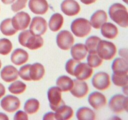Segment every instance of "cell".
<instances>
[{
    "label": "cell",
    "instance_id": "e575fe53",
    "mask_svg": "<svg viewBox=\"0 0 128 120\" xmlns=\"http://www.w3.org/2000/svg\"><path fill=\"white\" fill-rule=\"evenodd\" d=\"M30 66H31V64L24 65L22 67L20 68V71H19L18 72L19 76L21 77V79H22V80H24V81H31L30 77V74H29Z\"/></svg>",
    "mask_w": 128,
    "mask_h": 120
},
{
    "label": "cell",
    "instance_id": "52a82bcc",
    "mask_svg": "<svg viewBox=\"0 0 128 120\" xmlns=\"http://www.w3.org/2000/svg\"><path fill=\"white\" fill-rule=\"evenodd\" d=\"M74 42V38L71 32L67 30L60 31L56 37V43L60 49L67 51L71 49Z\"/></svg>",
    "mask_w": 128,
    "mask_h": 120
},
{
    "label": "cell",
    "instance_id": "5b68a950",
    "mask_svg": "<svg viewBox=\"0 0 128 120\" xmlns=\"http://www.w3.org/2000/svg\"><path fill=\"white\" fill-rule=\"evenodd\" d=\"M62 91L58 86L50 88L48 91V98L50 102V108L54 111H56L59 108L65 104L62 99Z\"/></svg>",
    "mask_w": 128,
    "mask_h": 120
},
{
    "label": "cell",
    "instance_id": "ee69618b",
    "mask_svg": "<svg viewBox=\"0 0 128 120\" xmlns=\"http://www.w3.org/2000/svg\"><path fill=\"white\" fill-rule=\"evenodd\" d=\"M15 0H1V1H2L4 4H10L12 3Z\"/></svg>",
    "mask_w": 128,
    "mask_h": 120
},
{
    "label": "cell",
    "instance_id": "b9f144b4",
    "mask_svg": "<svg viewBox=\"0 0 128 120\" xmlns=\"http://www.w3.org/2000/svg\"><path fill=\"white\" fill-rule=\"evenodd\" d=\"M80 1L83 4H85L86 5H89L92 3H94L96 1V0H80Z\"/></svg>",
    "mask_w": 128,
    "mask_h": 120
},
{
    "label": "cell",
    "instance_id": "ba28073f",
    "mask_svg": "<svg viewBox=\"0 0 128 120\" xmlns=\"http://www.w3.org/2000/svg\"><path fill=\"white\" fill-rule=\"evenodd\" d=\"M31 17L28 13L23 11L19 12L11 19V22L16 31L25 30L30 25Z\"/></svg>",
    "mask_w": 128,
    "mask_h": 120
},
{
    "label": "cell",
    "instance_id": "d6986e66",
    "mask_svg": "<svg viewBox=\"0 0 128 120\" xmlns=\"http://www.w3.org/2000/svg\"><path fill=\"white\" fill-rule=\"evenodd\" d=\"M29 59V54L25 50L18 48L14 50L11 56V62L15 65L20 66L26 63Z\"/></svg>",
    "mask_w": 128,
    "mask_h": 120
},
{
    "label": "cell",
    "instance_id": "8992f818",
    "mask_svg": "<svg viewBox=\"0 0 128 120\" xmlns=\"http://www.w3.org/2000/svg\"><path fill=\"white\" fill-rule=\"evenodd\" d=\"M128 99L124 95L116 94L111 97L109 101V107L112 112L120 113L123 111H128Z\"/></svg>",
    "mask_w": 128,
    "mask_h": 120
},
{
    "label": "cell",
    "instance_id": "4dcf8cb0",
    "mask_svg": "<svg viewBox=\"0 0 128 120\" xmlns=\"http://www.w3.org/2000/svg\"><path fill=\"white\" fill-rule=\"evenodd\" d=\"M112 81L114 84L116 86L124 87L128 86V76L126 74H116L113 73L112 75Z\"/></svg>",
    "mask_w": 128,
    "mask_h": 120
},
{
    "label": "cell",
    "instance_id": "6da1fadb",
    "mask_svg": "<svg viewBox=\"0 0 128 120\" xmlns=\"http://www.w3.org/2000/svg\"><path fill=\"white\" fill-rule=\"evenodd\" d=\"M18 41L21 46L31 50H36L42 46L43 38L31 33L30 30H24L19 34Z\"/></svg>",
    "mask_w": 128,
    "mask_h": 120
},
{
    "label": "cell",
    "instance_id": "f546056e",
    "mask_svg": "<svg viewBox=\"0 0 128 120\" xmlns=\"http://www.w3.org/2000/svg\"><path fill=\"white\" fill-rule=\"evenodd\" d=\"M101 40V39L100 38L96 36H90L86 40L85 44L88 52H89V53H97L98 45Z\"/></svg>",
    "mask_w": 128,
    "mask_h": 120
},
{
    "label": "cell",
    "instance_id": "f1b7e54d",
    "mask_svg": "<svg viewBox=\"0 0 128 120\" xmlns=\"http://www.w3.org/2000/svg\"><path fill=\"white\" fill-rule=\"evenodd\" d=\"M40 102L35 98H31L25 102L24 110L28 114L36 113L40 110Z\"/></svg>",
    "mask_w": 128,
    "mask_h": 120
},
{
    "label": "cell",
    "instance_id": "836d02e7",
    "mask_svg": "<svg viewBox=\"0 0 128 120\" xmlns=\"http://www.w3.org/2000/svg\"><path fill=\"white\" fill-rule=\"evenodd\" d=\"M12 49V45L11 41L6 38L0 40V54L4 56L8 54Z\"/></svg>",
    "mask_w": 128,
    "mask_h": 120
},
{
    "label": "cell",
    "instance_id": "5bb4252c",
    "mask_svg": "<svg viewBox=\"0 0 128 120\" xmlns=\"http://www.w3.org/2000/svg\"><path fill=\"white\" fill-rule=\"evenodd\" d=\"M74 84L72 88L70 90L71 93L74 97L82 98L85 97L89 92V87L85 81L80 80H73Z\"/></svg>",
    "mask_w": 128,
    "mask_h": 120
},
{
    "label": "cell",
    "instance_id": "d590c367",
    "mask_svg": "<svg viewBox=\"0 0 128 120\" xmlns=\"http://www.w3.org/2000/svg\"><path fill=\"white\" fill-rule=\"evenodd\" d=\"M80 61H77V60H75L74 59H70L66 62V66H65L66 72L70 74V75H71V76H73V72L75 67Z\"/></svg>",
    "mask_w": 128,
    "mask_h": 120
},
{
    "label": "cell",
    "instance_id": "277c9868",
    "mask_svg": "<svg viewBox=\"0 0 128 120\" xmlns=\"http://www.w3.org/2000/svg\"><path fill=\"white\" fill-rule=\"evenodd\" d=\"M117 49L114 44L110 41L101 40L97 47V54L101 59L111 60L116 56Z\"/></svg>",
    "mask_w": 128,
    "mask_h": 120
},
{
    "label": "cell",
    "instance_id": "2e32d148",
    "mask_svg": "<svg viewBox=\"0 0 128 120\" xmlns=\"http://www.w3.org/2000/svg\"><path fill=\"white\" fill-rule=\"evenodd\" d=\"M28 6L31 12L35 14H44L49 10V5L46 0H30Z\"/></svg>",
    "mask_w": 128,
    "mask_h": 120
},
{
    "label": "cell",
    "instance_id": "cb8c5ba5",
    "mask_svg": "<svg viewBox=\"0 0 128 120\" xmlns=\"http://www.w3.org/2000/svg\"><path fill=\"white\" fill-rule=\"evenodd\" d=\"M55 112L56 120H70L74 115V111L72 108L66 104L59 108Z\"/></svg>",
    "mask_w": 128,
    "mask_h": 120
},
{
    "label": "cell",
    "instance_id": "d6a6232c",
    "mask_svg": "<svg viewBox=\"0 0 128 120\" xmlns=\"http://www.w3.org/2000/svg\"><path fill=\"white\" fill-rule=\"evenodd\" d=\"M88 64L92 68H98L102 63V59L97 53H90L87 58Z\"/></svg>",
    "mask_w": 128,
    "mask_h": 120
},
{
    "label": "cell",
    "instance_id": "bcb514c9",
    "mask_svg": "<svg viewBox=\"0 0 128 120\" xmlns=\"http://www.w3.org/2000/svg\"><path fill=\"white\" fill-rule=\"evenodd\" d=\"M1 66H2V63H1V60H0V69H1Z\"/></svg>",
    "mask_w": 128,
    "mask_h": 120
},
{
    "label": "cell",
    "instance_id": "ac0fdd59",
    "mask_svg": "<svg viewBox=\"0 0 128 120\" xmlns=\"http://www.w3.org/2000/svg\"><path fill=\"white\" fill-rule=\"evenodd\" d=\"M107 13L103 10H98L91 16L90 24L94 29L98 30L101 28L104 23L107 22Z\"/></svg>",
    "mask_w": 128,
    "mask_h": 120
},
{
    "label": "cell",
    "instance_id": "8fae6325",
    "mask_svg": "<svg viewBox=\"0 0 128 120\" xmlns=\"http://www.w3.org/2000/svg\"><path fill=\"white\" fill-rule=\"evenodd\" d=\"M20 105V100L13 95H7L1 101V106L2 110L8 112H13L18 110Z\"/></svg>",
    "mask_w": 128,
    "mask_h": 120
},
{
    "label": "cell",
    "instance_id": "83f0119b",
    "mask_svg": "<svg viewBox=\"0 0 128 120\" xmlns=\"http://www.w3.org/2000/svg\"><path fill=\"white\" fill-rule=\"evenodd\" d=\"M0 30L4 35L8 36H12L17 32L12 26L11 18L5 19L1 22L0 24Z\"/></svg>",
    "mask_w": 128,
    "mask_h": 120
},
{
    "label": "cell",
    "instance_id": "e0dca14e",
    "mask_svg": "<svg viewBox=\"0 0 128 120\" xmlns=\"http://www.w3.org/2000/svg\"><path fill=\"white\" fill-rule=\"evenodd\" d=\"M1 77L6 82H11L16 81L19 77L18 71L13 66L8 65L3 68L1 71Z\"/></svg>",
    "mask_w": 128,
    "mask_h": 120
},
{
    "label": "cell",
    "instance_id": "7a4b0ae2",
    "mask_svg": "<svg viewBox=\"0 0 128 120\" xmlns=\"http://www.w3.org/2000/svg\"><path fill=\"white\" fill-rule=\"evenodd\" d=\"M109 15L111 20L122 28L128 26L127 8L121 3H114L109 9Z\"/></svg>",
    "mask_w": 128,
    "mask_h": 120
},
{
    "label": "cell",
    "instance_id": "d4e9b609",
    "mask_svg": "<svg viewBox=\"0 0 128 120\" xmlns=\"http://www.w3.org/2000/svg\"><path fill=\"white\" fill-rule=\"evenodd\" d=\"M64 23V18L60 13H54L51 16L49 21L48 26L53 32L58 31L62 28Z\"/></svg>",
    "mask_w": 128,
    "mask_h": 120
},
{
    "label": "cell",
    "instance_id": "7402d4cb",
    "mask_svg": "<svg viewBox=\"0 0 128 120\" xmlns=\"http://www.w3.org/2000/svg\"><path fill=\"white\" fill-rule=\"evenodd\" d=\"M101 32L106 38L113 40L118 35V29L111 22H105L101 27Z\"/></svg>",
    "mask_w": 128,
    "mask_h": 120
},
{
    "label": "cell",
    "instance_id": "f6af8a7d",
    "mask_svg": "<svg viewBox=\"0 0 128 120\" xmlns=\"http://www.w3.org/2000/svg\"><path fill=\"white\" fill-rule=\"evenodd\" d=\"M122 1H124V2H125V3H126V4H128V0H122Z\"/></svg>",
    "mask_w": 128,
    "mask_h": 120
},
{
    "label": "cell",
    "instance_id": "603a6c76",
    "mask_svg": "<svg viewBox=\"0 0 128 120\" xmlns=\"http://www.w3.org/2000/svg\"><path fill=\"white\" fill-rule=\"evenodd\" d=\"M112 70L113 73L126 74L128 72V60L118 58L114 60L112 64Z\"/></svg>",
    "mask_w": 128,
    "mask_h": 120
},
{
    "label": "cell",
    "instance_id": "1f68e13d",
    "mask_svg": "<svg viewBox=\"0 0 128 120\" xmlns=\"http://www.w3.org/2000/svg\"><path fill=\"white\" fill-rule=\"evenodd\" d=\"M26 89V84L21 81H16L8 87V90L13 94H21Z\"/></svg>",
    "mask_w": 128,
    "mask_h": 120
},
{
    "label": "cell",
    "instance_id": "484cf974",
    "mask_svg": "<svg viewBox=\"0 0 128 120\" xmlns=\"http://www.w3.org/2000/svg\"><path fill=\"white\" fill-rule=\"evenodd\" d=\"M73 80L67 76H60L56 81V85L63 92L70 91L73 87Z\"/></svg>",
    "mask_w": 128,
    "mask_h": 120
},
{
    "label": "cell",
    "instance_id": "4316f807",
    "mask_svg": "<svg viewBox=\"0 0 128 120\" xmlns=\"http://www.w3.org/2000/svg\"><path fill=\"white\" fill-rule=\"evenodd\" d=\"M76 118L79 120H94L96 114L88 107H81L76 112Z\"/></svg>",
    "mask_w": 128,
    "mask_h": 120
},
{
    "label": "cell",
    "instance_id": "9c48e42d",
    "mask_svg": "<svg viewBox=\"0 0 128 120\" xmlns=\"http://www.w3.org/2000/svg\"><path fill=\"white\" fill-rule=\"evenodd\" d=\"M92 84L100 91H104L110 88L111 84L110 76L107 72L100 71L94 75L92 79Z\"/></svg>",
    "mask_w": 128,
    "mask_h": 120
},
{
    "label": "cell",
    "instance_id": "60d3db41",
    "mask_svg": "<svg viewBox=\"0 0 128 120\" xmlns=\"http://www.w3.org/2000/svg\"><path fill=\"white\" fill-rule=\"evenodd\" d=\"M6 93V89L2 84L0 83V98L2 97Z\"/></svg>",
    "mask_w": 128,
    "mask_h": 120
},
{
    "label": "cell",
    "instance_id": "44dd1931",
    "mask_svg": "<svg viewBox=\"0 0 128 120\" xmlns=\"http://www.w3.org/2000/svg\"><path fill=\"white\" fill-rule=\"evenodd\" d=\"M88 51L86 46L82 43H78L72 45L71 48V54L72 59L77 61L83 60L87 55Z\"/></svg>",
    "mask_w": 128,
    "mask_h": 120
},
{
    "label": "cell",
    "instance_id": "3957f363",
    "mask_svg": "<svg viewBox=\"0 0 128 120\" xmlns=\"http://www.w3.org/2000/svg\"><path fill=\"white\" fill-rule=\"evenodd\" d=\"M71 30L76 36L84 38L90 33L91 25L88 20L80 18L72 21L71 25Z\"/></svg>",
    "mask_w": 128,
    "mask_h": 120
},
{
    "label": "cell",
    "instance_id": "9a60e30c",
    "mask_svg": "<svg viewBox=\"0 0 128 120\" xmlns=\"http://www.w3.org/2000/svg\"><path fill=\"white\" fill-rule=\"evenodd\" d=\"M88 102L94 109L98 110L106 106L107 100L103 94L94 91L89 95Z\"/></svg>",
    "mask_w": 128,
    "mask_h": 120
},
{
    "label": "cell",
    "instance_id": "ab89813d",
    "mask_svg": "<svg viewBox=\"0 0 128 120\" xmlns=\"http://www.w3.org/2000/svg\"><path fill=\"white\" fill-rule=\"evenodd\" d=\"M125 49V48H124ZM124 49H121L120 51V56L123 57V58L126 59V60H128V51H127V49L124 51Z\"/></svg>",
    "mask_w": 128,
    "mask_h": 120
},
{
    "label": "cell",
    "instance_id": "4fadbf2b",
    "mask_svg": "<svg viewBox=\"0 0 128 120\" xmlns=\"http://www.w3.org/2000/svg\"><path fill=\"white\" fill-rule=\"evenodd\" d=\"M61 11L68 16L77 15L81 10V7L75 0H64L61 4Z\"/></svg>",
    "mask_w": 128,
    "mask_h": 120
},
{
    "label": "cell",
    "instance_id": "7bdbcfd3",
    "mask_svg": "<svg viewBox=\"0 0 128 120\" xmlns=\"http://www.w3.org/2000/svg\"><path fill=\"white\" fill-rule=\"evenodd\" d=\"M9 118L6 114L0 112V120H8Z\"/></svg>",
    "mask_w": 128,
    "mask_h": 120
},
{
    "label": "cell",
    "instance_id": "ffe728a7",
    "mask_svg": "<svg viewBox=\"0 0 128 120\" xmlns=\"http://www.w3.org/2000/svg\"><path fill=\"white\" fill-rule=\"evenodd\" d=\"M29 74L31 81H40L44 76V67L43 65L39 62H36L33 64H31Z\"/></svg>",
    "mask_w": 128,
    "mask_h": 120
},
{
    "label": "cell",
    "instance_id": "f35d334b",
    "mask_svg": "<svg viewBox=\"0 0 128 120\" xmlns=\"http://www.w3.org/2000/svg\"><path fill=\"white\" fill-rule=\"evenodd\" d=\"M43 120H56V116H55V113L52 112H47L43 116Z\"/></svg>",
    "mask_w": 128,
    "mask_h": 120
},
{
    "label": "cell",
    "instance_id": "30bf717a",
    "mask_svg": "<svg viewBox=\"0 0 128 120\" xmlns=\"http://www.w3.org/2000/svg\"><path fill=\"white\" fill-rule=\"evenodd\" d=\"M48 29V23L44 18L40 16L34 17L30 26V31L36 36L43 35Z\"/></svg>",
    "mask_w": 128,
    "mask_h": 120
},
{
    "label": "cell",
    "instance_id": "7c38bea8",
    "mask_svg": "<svg viewBox=\"0 0 128 120\" xmlns=\"http://www.w3.org/2000/svg\"><path fill=\"white\" fill-rule=\"evenodd\" d=\"M93 73V69L90 67L86 62H78L75 67L73 72V76H75L77 80H88Z\"/></svg>",
    "mask_w": 128,
    "mask_h": 120
},
{
    "label": "cell",
    "instance_id": "8d00e7d4",
    "mask_svg": "<svg viewBox=\"0 0 128 120\" xmlns=\"http://www.w3.org/2000/svg\"><path fill=\"white\" fill-rule=\"evenodd\" d=\"M28 0H16V2H14L11 5V10L13 12H18L20 10L25 8Z\"/></svg>",
    "mask_w": 128,
    "mask_h": 120
},
{
    "label": "cell",
    "instance_id": "74e56055",
    "mask_svg": "<svg viewBox=\"0 0 128 120\" xmlns=\"http://www.w3.org/2000/svg\"><path fill=\"white\" fill-rule=\"evenodd\" d=\"M14 120H28V116L27 113L24 111H22L20 110L17 111L14 116Z\"/></svg>",
    "mask_w": 128,
    "mask_h": 120
}]
</instances>
